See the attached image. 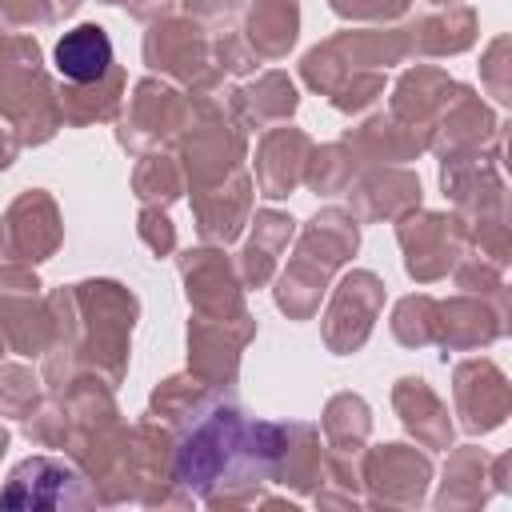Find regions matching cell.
<instances>
[{
    "label": "cell",
    "mask_w": 512,
    "mask_h": 512,
    "mask_svg": "<svg viewBox=\"0 0 512 512\" xmlns=\"http://www.w3.org/2000/svg\"><path fill=\"white\" fill-rule=\"evenodd\" d=\"M288 444V428L244 420L236 408H216L188 428L176 448V480L188 492H208L220 480L264 472Z\"/></svg>",
    "instance_id": "obj_1"
},
{
    "label": "cell",
    "mask_w": 512,
    "mask_h": 512,
    "mask_svg": "<svg viewBox=\"0 0 512 512\" xmlns=\"http://www.w3.org/2000/svg\"><path fill=\"white\" fill-rule=\"evenodd\" d=\"M80 500H88L80 472L52 456L24 460L8 476V488L0 492L4 508H60V504H80Z\"/></svg>",
    "instance_id": "obj_2"
},
{
    "label": "cell",
    "mask_w": 512,
    "mask_h": 512,
    "mask_svg": "<svg viewBox=\"0 0 512 512\" xmlns=\"http://www.w3.org/2000/svg\"><path fill=\"white\" fill-rule=\"evenodd\" d=\"M52 64L64 80L72 84H92V80H104L108 64H112V40L108 32H100L96 24H80L72 32H64L56 40V52H52Z\"/></svg>",
    "instance_id": "obj_3"
}]
</instances>
